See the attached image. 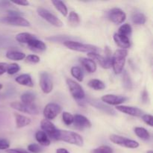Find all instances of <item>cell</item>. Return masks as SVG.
I'll list each match as a JSON object with an SVG mask.
<instances>
[{"instance_id":"f6af8a7d","label":"cell","mask_w":153,"mask_h":153,"mask_svg":"<svg viewBox=\"0 0 153 153\" xmlns=\"http://www.w3.org/2000/svg\"><path fill=\"white\" fill-rule=\"evenodd\" d=\"M142 100H143V102L146 103L149 102V94L146 91H144L142 94Z\"/></svg>"},{"instance_id":"836d02e7","label":"cell","mask_w":153,"mask_h":153,"mask_svg":"<svg viewBox=\"0 0 153 153\" xmlns=\"http://www.w3.org/2000/svg\"><path fill=\"white\" fill-rule=\"evenodd\" d=\"M131 32H132V28H131V26L129 25V24L126 23V24H123V25H121V26L120 27L117 33L122 34V35L128 37V36L131 35Z\"/></svg>"},{"instance_id":"8fae6325","label":"cell","mask_w":153,"mask_h":153,"mask_svg":"<svg viewBox=\"0 0 153 153\" xmlns=\"http://www.w3.org/2000/svg\"><path fill=\"white\" fill-rule=\"evenodd\" d=\"M40 86L44 94H48L53 89V83L50 75L46 72H43L40 75Z\"/></svg>"},{"instance_id":"7a4b0ae2","label":"cell","mask_w":153,"mask_h":153,"mask_svg":"<svg viewBox=\"0 0 153 153\" xmlns=\"http://www.w3.org/2000/svg\"><path fill=\"white\" fill-rule=\"evenodd\" d=\"M128 55L126 49H117L112 56V67L115 74H120L123 70L126 59Z\"/></svg>"},{"instance_id":"4316f807","label":"cell","mask_w":153,"mask_h":153,"mask_svg":"<svg viewBox=\"0 0 153 153\" xmlns=\"http://www.w3.org/2000/svg\"><path fill=\"white\" fill-rule=\"evenodd\" d=\"M131 21L135 25H144L146 21V17L142 13H134L131 16Z\"/></svg>"},{"instance_id":"4fadbf2b","label":"cell","mask_w":153,"mask_h":153,"mask_svg":"<svg viewBox=\"0 0 153 153\" xmlns=\"http://www.w3.org/2000/svg\"><path fill=\"white\" fill-rule=\"evenodd\" d=\"M102 101L104 103H106L110 105H120V104H123L128 98L126 97H123V96H117L114 95V94H106V95L103 96L101 98Z\"/></svg>"},{"instance_id":"5b68a950","label":"cell","mask_w":153,"mask_h":153,"mask_svg":"<svg viewBox=\"0 0 153 153\" xmlns=\"http://www.w3.org/2000/svg\"><path fill=\"white\" fill-rule=\"evenodd\" d=\"M110 140L115 144L126 148H129V149H136L139 146V143L137 141L122 137V136L117 135V134H111L110 136Z\"/></svg>"},{"instance_id":"2e32d148","label":"cell","mask_w":153,"mask_h":153,"mask_svg":"<svg viewBox=\"0 0 153 153\" xmlns=\"http://www.w3.org/2000/svg\"><path fill=\"white\" fill-rule=\"evenodd\" d=\"M114 40L116 44L120 48H122V49H126L131 46L129 37L122 35L119 33H115L114 34Z\"/></svg>"},{"instance_id":"52a82bcc","label":"cell","mask_w":153,"mask_h":153,"mask_svg":"<svg viewBox=\"0 0 153 153\" xmlns=\"http://www.w3.org/2000/svg\"><path fill=\"white\" fill-rule=\"evenodd\" d=\"M67 85L68 86L70 92L73 98L76 100H82L85 97V93L82 87L75 82L74 80L70 79H67Z\"/></svg>"},{"instance_id":"7dc6e473","label":"cell","mask_w":153,"mask_h":153,"mask_svg":"<svg viewBox=\"0 0 153 153\" xmlns=\"http://www.w3.org/2000/svg\"><path fill=\"white\" fill-rule=\"evenodd\" d=\"M146 153H153V152H152V150H149V151H147V152Z\"/></svg>"},{"instance_id":"ffe728a7","label":"cell","mask_w":153,"mask_h":153,"mask_svg":"<svg viewBox=\"0 0 153 153\" xmlns=\"http://www.w3.org/2000/svg\"><path fill=\"white\" fill-rule=\"evenodd\" d=\"M15 81L20 85L29 87V88L34 87V83L32 82V79H31V76L29 74L20 75V76H17L15 79Z\"/></svg>"},{"instance_id":"9c48e42d","label":"cell","mask_w":153,"mask_h":153,"mask_svg":"<svg viewBox=\"0 0 153 153\" xmlns=\"http://www.w3.org/2000/svg\"><path fill=\"white\" fill-rule=\"evenodd\" d=\"M0 22L10 25H15V26L28 27L30 25L29 21H28L22 16H8L7 17L0 18Z\"/></svg>"},{"instance_id":"b9f144b4","label":"cell","mask_w":153,"mask_h":153,"mask_svg":"<svg viewBox=\"0 0 153 153\" xmlns=\"http://www.w3.org/2000/svg\"><path fill=\"white\" fill-rule=\"evenodd\" d=\"M8 64L4 62H0V76L3 75L7 72Z\"/></svg>"},{"instance_id":"ba28073f","label":"cell","mask_w":153,"mask_h":153,"mask_svg":"<svg viewBox=\"0 0 153 153\" xmlns=\"http://www.w3.org/2000/svg\"><path fill=\"white\" fill-rule=\"evenodd\" d=\"M37 13L39 14V16H41L43 19L47 21L51 25L55 27H58V28L63 26L62 21L44 7H38L37 8Z\"/></svg>"},{"instance_id":"83f0119b","label":"cell","mask_w":153,"mask_h":153,"mask_svg":"<svg viewBox=\"0 0 153 153\" xmlns=\"http://www.w3.org/2000/svg\"><path fill=\"white\" fill-rule=\"evenodd\" d=\"M52 4H54L55 8L61 13L64 16H66L68 13V10H67V7L66 6V4H64L63 1H59V0H54L52 1Z\"/></svg>"},{"instance_id":"bcb514c9","label":"cell","mask_w":153,"mask_h":153,"mask_svg":"<svg viewBox=\"0 0 153 153\" xmlns=\"http://www.w3.org/2000/svg\"><path fill=\"white\" fill-rule=\"evenodd\" d=\"M56 153H70V152H69L66 149H64V148H60V149H57Z\"/></svg>"},{"instance_id":"d4e9b609","label":"cell","mask_w":153,"mask_h":153,"mask_svg":"<svg viewBox=\"0 0 153 153\" xmlns=\"http://www.w3.org/2000/svg\"><path fill=\"white\" fill-rule=\"evenodd\" d=\"M90 102H91V104L93 106L97 108V109H100V110L102 111L103 112H105L106 114H116L114 110H113V109H111V108H109L108 106L105 105L104 104L97 101V100H93V101H91Z\"/></svg>"},{"instance_id":"7c38bea8","label":"cell","mask_w":153,"mask_h":153,"mask_svg":"<svg viewBox=\"0 0 153 153\" xmlns=\"http://www.w3.org/2000/svg\"><path fill=\"white\" fill-rule=\"evenodd\" d=\"M108 18L111 22H114V24H121L126 20V14L125 12L120 8L114 7L110 10L108 14Z\"/></svg>"},{"instance_id":"3957f363","label":"cell","mask_w":153,"mask_h":153,"mask_svg":"<svg viewBox=\"0 0 153 153\" xmlns=\"http://www.w3.org/2000/svg\"><path fill=\"white\" fill-rule=\"evenodd\" d=\"M64 45L68 49L81 52H98L99 49L97 46L91 44H85L74 40H64Z\"/></svg>"},{"instance_id":"ee69618b","label":"cell","mask_w":153,"mask_h":153,"mask_svg":"<svg viewBox=\"0 0 153 153\" xmlns=\"http://www.w3.org/2000/svg\"><path fill=\"white\" fill-rule=\"evenodd\" d=\"M11 3L14 4H19V5H22V6H28L29 4V2L28 1H11Z\"/></svg>"},{"instance_id":"e575fe53","label":"cell","mask_w":153,"mask_h":153,"mask_svg":"<svg viewBox=\"0 0 153 153\" xmlns=\"http://www.w3.org/2000/svg\"><path fill=\"white\" fill-rule=\"evenodd\" d=\"M62 119L63 122L64 123V124L67 126H70L71 124L73 123V120H74V117L73 115H72L71 114L69 113V112L64 111L62 114Z\"/></svg>"},{"instance_id":"7bdbcfd3","label":"cell","mask_w":153,"mask_h":153,"mask_svg":"<svg viewBox=\"0 0 153 153\" xmlns=\"http://www.w3.org/2000/svg\"><path fill=\"white\" fill-rule=\"evenodd\" d=\"M7 153H30V152H28L27 151L24 150V149H7Z\"/></svg>"},{"instance_id":"cb8c5ba5","label":"cell","mask_w":153,"mask_h":153,"mask_svg":"<svg viewBox=\"0 0 153 153\" xmlns=\"http://www.w3.org/2000/svg\"><path fill=\"white\" fill-rule=\"evenodd\" d=\"M6 57L12 61H22L25 58V54L16 50H10L6 53Z\"/></svg>"},{"instance_id":"60d3db41","label":"cell","mask_w":153,"mask_h":153,"mask_svg":"<svg viewBox=\"0 0 153 153\" xmlns=\"http://www.w3.org/2000/svg\"><path fill=\"white\" fill-rule=\"evenodd\" d=\"M10 147V143L8 140L5 139H0V149L4 150V149H7Z\"/></svg>"},{"instance_id":"7402d4cb","label":"cell","mask_w":153,"mask_h":153,"mask_svg":"<svg viewBox=\"0 0 153 153\" xmlns=\"http://www.w3.org/2000/svg\"><path fill=\"white\" fill-rule=\"evenodd\" d=\"M36 140L40 143V145L43 146H48L50 145L51 140L47 134L43 131H37L35 134Z\"/></svg>"},{"instance_id":"44dd1931","label":"cell","mask_w":153,"mask_h":153,"mask_svg":"<svg viewBox=\"0 0 153 153\" xmlns=\"http://www.w3.org/2000/svg\"><path fill=\"white\" fill-rule=\"evenodd\" d=\"M15 120H16V125L18 128H23L27 126L31 123V120L29 117H25L24 115L19 114H14Z\"/></svg>"},{"instance_id":"ab89813d","label":"cell","mask_w":153,"mask_h":153,"mask_svg":"<svg viewBox=\"0 0 153 153\" xmlns=\"http://www.w3.org/2000/svg\"><path fill=\"white\" fill-rule=\"evenodd\" d=\"M142 120H143V122L146 124H147L148 126L152 127V120L153 117L152 115L150 114H143L142 116Z\"/></svg>"},{"instance_id":"e0dca14e","label":"cell","mask_w":153,"mask_h":153,"mask_svg":"<svg viewBox=\"0 0 153 153\" xmlns=\"http://www.w3.org/2000/svg\"><path fill=\"white\" fill-rule=\"evenodd\" d=\"M27 44H28V48L34 52H43L46 49V45L45 44L44 42L37 40V38L31 40Z\"/></svg>"},{"instance_id":"f546056e","label":"cell","mask_w":153,"mask_h":153,"mask_svg":"<svg viewBox=\"0 0 153 153\" xmlns=\"http://www.w3.org/2000/svg\"><path fill=\"white\" fill-rule=\"evenodd\" d=\"M21 101L25 104H33L35 100V95L31 92H25L21 95Z\"/></svg>"},{"instance_id":"d6a6232c","label":"cell","mask_w":153,"mask_h":153,"mask_svg":"<svg viewBox=\"0 0 153 153\" xmlns=\"http://www.w3.org/2000/svg\"><path fill=\"white\" fill-rule=\"evenodd\" d=\"M123 88L128 91H131L132 89V82L130 79L129 75L126 71H124L123 75Z\"/></svg>"},{"instance_id":"74e56055","label":"cell","mask_w":153,"mask_h":153,"mask_svg":"<svg viewBox=\"0 0 153 153\" xmlns=\"http://www.w3.org/2000/svg\"><path fill=\"white\" fill-rule=\"evenodd\" d=\"M28 150L32 153H40L42 152L43 149L36 143H31L28 146Z\"/></svg>"},{"instance_id":"603a6c76","label":"cell","mask_w":153,"mask_h":153,"mask_svg":"<svg viewBox=\"0 0 153 153\" xmlns=\"http://www.w3.org/2000/svg\"><path fill=\"white\" fill-rule=\"evenodd\" d=\"M16 40L20 43H28L31 40H34L36 38L35 36L32 34H30L28 32H22L19 33L16 35Z\"/></svg>"},{"instance_id":"1f68e13d","label":"cell","mask_w":153,"mask_h":153,"mask_svg":"<svg viewBox=\"0 0 153 153\" xmlns=\"http://www.w3.org/2000/svg\"><path fill=\"white\" fill-rule=\"evenodd\" d=\"M68 22L72 26H77L80 23V18H79V14L74 11L70 12L68 17Z\"/></svg>"},{"instance_id":"f1b7e54d","label":"cell","mask_w":153,"mask_h":153,"mask_svg":"<svg viewBox=\"0 0 153 153\" xmlns=\"http://www.w3.org/2000/svg\"><path fill=\"white\" fill-rule=\"evenodd\" d=\"M134 133H135L137 137H140L142 140H147L150 138V134L149 133V131L145 129L144 128H142V127H136V128H134Z\"/></svg>"},{"instance_id":"9a60e30c","label":"cell","mask_w":153,"mask_h":153,"mask_svg":"<svg viewBox=\"0 0 153 153\" xmlns=\"http://www.w3.org/2000/svg\"><path fill=\"white\" fill-rule=\"evenodd\" d=\"M73 117H74L73 123L76 128L84 129V128H89L91 127V121L86 117L82 114H76Z\"/></svg>"},{"instance_id":"4dcf8cb0","label":"cell","mask_w":153,"mask_h":153,"mask_svg":"<svg viewBox=\"0 0 153 153\" xmlns=\"http://www.w3.org/2000/svg\"><path fill=\"white\" fill-rule=\"evenodd\" d=\"M71 74L78 82H82L83 81L84 74L82 70L79 67H73L71 68Z\"/></svg>"},{"instance_id":"f35d334b","label":"cell","mask_w":153,"mask_h":153,"mask_svg":"<svg viewBox=\"0 0 153 153\" xmlns=\"http://www.w3.org/2000/svg\"><path fill=\"white\" fill-rule=\"evenodd\" d=\"M40 57L36 55H29L25 57V61L28 63L31 64H37L40 62Z\"/></svg>"},{"instance_id":"ac0fdd59","label":"cell","mask_w":153,"mask_h":153,"mask_svg":"<svg viewBox=\"0 0 153 153\" xmlns=\"http://www.w3.org/2000/svg\"><path fill=\"white\" fill-rule=\"evenodd\" d=\"M79 60H80L82 65L88 73H94L97 71V64L92 59L87 58H81Z\"/></svg>"},{"instance_id":"8992f818","label":"cell","mask_w":153,"mask_h":153,"mask_svg":"<svg viewBox=\"0 0 153 153\" xmlns=\"http://www.w3.org/2000/svg\"><path fill=\"white\" fill-rule=\"evenodd\" d=\"M10 107L18 111L23 112V113L28 114L37 115L40 113V110L33 103V104H25L19 102H13L10 103Z\"/></svg>"},{"instance_id":"484cf974","label":"cell","mask_w":153,"mask_h":153,"mask_svg":"<svg viewBox=\"0 0 153 153\" xmlns=\"http://www.w3.org/2000/svg\"><path fill=\"white\" fill-rule=\"evenodd\" d=\"M88 86L95 91H102L105 88V85L104 82L100 79H91L88 82Z\"/></svg>"},{"instance_id":"d6986e66","label":"cell","mask_w":153,"mask_h":153,"mask_svg":"<svg viewBox=\"0 0 153 153\" xmlns=\"http://www.w3.org/2000/svg\"><path fill=\"white\" fill-rule=\"evenodd\" d=\"M40 127H41L43 131H44L48 137H50L55 131H56V127L55 126L52 122H50L48 120H43L40 123Z\"/></svg>"},{"instance_id":"277c9868","label":"cell","mask_w":153,"mask_h":153,"mask_svg":"<svg viewBox=\"0 0 153 153\" xmlns=\"http://www.w3.org/2000/svg\"><path fill=\"white\" fill-rule=\"evenodd\" d=\"M88 56L93 61H97L102 68L109 69L112 67V56L108 49L106 56H102L98 52H89L88 53Z\"/></svg>"},{"instance_id":"30bf717a","label":"cell","mask_w":153,"mask_h":153,"mask_svg":"<svg viewBox=\"0 0 153 153\" xmlns=\"http://www.w3.org/2000/svg\"><path fill=\"white\" fill-rule=\"evenodd\" d=\"M62 111V108L56 103H49L43 109V115L46 120H53Z\"/></svg>"},{"instance_id":"5bb4252c","label":"cell","mask_w":153,"mask_h":153,"mask_svg":"<svg viewBox=\"0 0 153 153\" xmlns=\"http://www.w3.org/2000/svg\"><path fill=\"white\" fill-rule=\"evenodd\" d=\"M116 109L119 111L123 112L126 114L130 115L133 117H142L143 115V111L141 109L138 108L137 107H131V106H126V105H117L116 107Z\"/></svg>"},{"instance_id":"6da1fadb","label":"cell","mask_w":153,"mask_h":153,"mask_svg":"<svg viewBox=\"0 0 153 153\" xmlns=\"http://www.w3.org/2000/svg\"><path fill=\"white\" fill-rule=\"evenodd\" d=\"M49 137L52 140H61L78 146H82L84 144V140L80 134L67 130L56 129Z\"/></svg>"},{"instance_id":"c3c4849f","label":"cell","mask_w":153,"mask_h":153,"mask_svg":"<svg viewBox=\"0 0 153 153\" xmlns=\"http://www.w3.org/2000/svg\"><path fill=\"white\" fill-rule=\"evenodd\" d=\"M2 85H1V84H0V90H1V88H2Z\"/></svg>"},{"instance_id":"8d00e7d4","label":"cell","mask_w":153,"mask_h":153,"mask_svg":"<svg viewBox=\"0 0 153 153\" xmlns=\"http://www.w3.org/2000/svg\"><path fill=\"white\" fill-rule=\"evenodd\" d=\"M20 70L19 64H16V63H13V64H8V67L7 69V73L9 75H14L17 73Z\"/></svg>"},{"instance_id":"d590c367","label":"cell","mask_w":153,"mask_h":153,"mask_svg":"<svg viewBox=\"0 0 153 153\" xmlns=\"http://www.w3.org/2000/svg\"><path fill=\"white\" fill-rule=\"evenodd\" d=\"M91 153H113V149L108 146H101L93 149Z\"/></svg>"}]
</instances>
